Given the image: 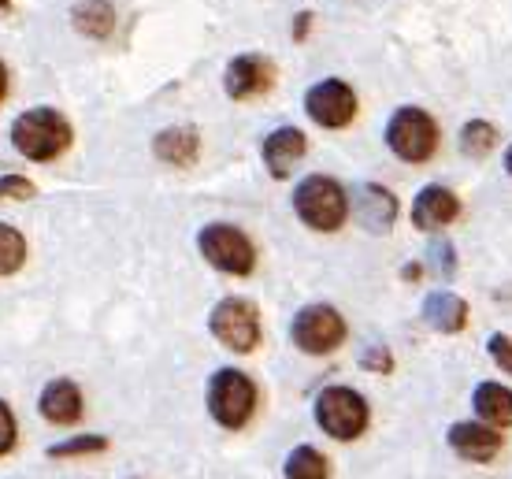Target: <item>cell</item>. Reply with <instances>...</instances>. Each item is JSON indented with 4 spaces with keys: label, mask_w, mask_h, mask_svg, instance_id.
I'll use <instances>...</instances> for the list:
<instances>
[{
    "label": "cell",
    "mask_w": 512,
    "mask_h": 479,
    "mask_svg": "<svg viewBox=\"0 0 512 479\" xmlns=\"http://www.w3.org/2000/svg\"><path fill=\"white\" fill-rule=\"evenodd\" d=\"M71 138H75V130L56 108H26L12 123L15 153H23L34 164H49L56 156H64L71 149Z\"/></svg>",
    "instance_id": "obj_1"
},
{
    "label": "cell",
    "mask_w": 512,
    "mask_h": 479,
    "mask_svg": "<svg viewBox=\"0 0 512 479\" xmlns=\"http://www.w3.org/2000/svg\"><path fill=\"white\" fill-rule=\"evenodd\" d=\"M294 212L308 231L334 234L349 216L346 186L331 175H308L294 186Z\"/></svg>",
    "instance_id": "obj_2"
},
{
    "label": "cell",
    "mask_w": 512,
    "mask_h": 479,
    "mask_svg": "<svg viewBox=\"0 0 512 479\" xmlns=\"http://www.w3.org/2000/svg\"><path fill=\"white\" fill-rule=\"evenodd\" d=\"M386 149L405 160V164H427L438 149V123L431 112H423L420 104H405L386 119Z\"/></svg>",
    "instance_id": "obj_3"
},
{
    "label": "cell",
    "mask_w": 512,
    "mask_h": 479,
    "mask_svg": "<svg viewBox=\"0 0 512 479\" xmlns=\"http://www.w3.org/2000/svg\"><path fill=\"white\" fill-rule=\"evenodd\" d=\"M205 402L219 428L242 431L256 413V383L242 368H219L216 376L208 379Z\"/></svg>",
    "instance_id": "obj_4"
},
{
    "label": "cell",
    "mask_w": 512,
    "mask_h": 479,
    "mask_svg": "<svg viewBox=\"0 0 512 479\" xmlns=\"http://www.w3.org/2000/svg\"><path fill=\"white\" fill-rule=\"evenodd\" d=\"M316 424H320L331 439L353 442L360 439L368 424H372V409L364 402V394L353 387H327L316 398Z\"/></svg>",
    "instance_id": "obj_5"
},
{
    "label": "cell",
    "mask_w": 512,
    "mask_h": 479,
    "mask_svg": "<svg viewBox=\"0 0 512 479\" xmlns=\"http://www.w3.org/2000/svg\"><path fill=\"white\" fill-rule=\"evenodd\" d=\"M197 249L201 257L227 275H249L256 268V249L249 242V234L234 223H208L197 234Z\"/></svg>",
    "instance_id": "obj_6"
},
{
    "label": "cell",
    "mask_w": 512,
    "mask_h": 479,
    "mask_svg": "<svg viewBox=\"0 0 512 479\" xmlns=\"http://www.w3.org/2000/svg\"><path fill=\"white\" fill-rule=\"evenodd\" d=\"M290 338L301 353H312V357H327L334 353L342 342H346V320L334 305H305L297 309L294 324H290Z\"/></svg>",
    "instance_id": "obj_7"
},
{
    "label": "cell",
    "mask_w": 512,
    "mask_h": 479,
    "mask_svg": "<svg viewBox=\"0 0 512 479\" xmlns=\"http://www.w3.org/2000/svg\"><path fill=\"white\" fill-rule=\"evenodd\" d=\"M212 338L219 346H227L234 353H253L260 346V312L253 301L245 298H223L208 316Z\"/></svg>",
    "instance_id": "obj_8"
},
{
    "label": "cell",
    "mask_w": 512,
    "mask_h": 479,
    "mask_svg": "<svg viewBox=\"0 0 512 479\" xmlns=\"http://www.w3.org/2000/svg\"><path fill=\"white\" fill-rule=\"evenodd\" d=\"M305 116L323 130H342L357 116V93L342 78H320L305 90Z\"/></svg>",
    "instance_id": "obj_9"
},
{
    "label": "cell",
    "mask_w": 512,
    "mask_h": 479,
    "mask_svg": "<svg viewBox=\"0 0 512 479\" xmlns=\"http://www.w3.org/2000/svg\"><path fill=\"white\" fill-rule=\"evenodd\" d=\"M271 82H275V67H271L268 56H256V52L234 56L223 71V90L234 101H253V97L271 90Z\"/></svg>",
    "instance_id": "obj_10"
},
{
    "label": "cell",
    "mask_w": 512,
    "mask_h": 479,
    "mask_svg": "<svg viewBox=\"0 0 512 479\" xmlns=\"http://www.w3.org/2000/svg\"><path fill=\"white\" fill-rule=\"evenodd\" d=\"M409 216H412V227H416V231L435 234V231L449 227V223L461 216V197L453 194L449 186H438V182H431V186H423L420 194L412 197Z\"/></svg>",
    "instance_id": "obj_11"
},
{
    "label": "cell",
    "mask_w": 512,
    "mask_h": 479,
    "mask_svg": "<svg viewBox=\"0 0 512 479\" xmlns=\"http://www.w3.org/2000/svg\"><path fill=\"white\" fill-rule=\"evenodd\" d=\"M305 149L308 138L301 127H275L260 145V156H264V168H268L271 179H286L305 160Z\"/></svg>",
    "instance_id": "obj_12"
},
{
    "label": "cell",
    "mask_w": 512,
    "mask_h": 479,
    "mask_svg": "<svg viewBox=\"0 0 512 479\" xmlns=\"http://www.w3.org/2000/svg\"><path fill=\"white\" fill-rule=\"evenodd\" d=\"M353 212H357V220L364 231L386 234L390 227H394L401 205H397V197L390 194L386 186H379V182H364V186L353 190Z\"/></svg>",
    "instance_id": "obj_13"
},
{
    "label": "cell",
    "mask_w": 512,
    "mask_h": 479,
    "mask_svg": "<svg viewBox=\"0 0 512 479\" xmlns=\"http://www.w3.org/2000/svg\"><path fill=\"white\" fill-rule=\"evenodd\" d=\"M449 446L453 454L464 457V461H475V465H487L501 454V435L498 428H490L483 420H464V424H453L449 428Z\"/></svg>",
    "instance_id": "obj_14"
},
{
    "label": "cell",
    "mask_w": 512,
    "mask_h": 479,
    "mask_svg": "<svg viewBox=\"0 0 512 479\" xmlns=\"http://www.w3.org/2000/svg\"><path fill=\"white\" fill-rule=\"evenodd\" d=\"M38 409L49 424L67 428V424H75L78 416H82V394H78L71 379H49L38 398Z\"/></svg>",
    "instance_id": "obj_15"
},
{
    "label": "cell",
    "mask_w": 512,
    "mask_h": 479,
    "mask_svg": "<svg viewBox=\"0 0 512 479\" xmlns=\"http://www.w3.org/2000/svg\"><path fill=\"white\" fill-rule=\"evenodd\" d=\"M153 153L171 168H190L201 156V138L193 127H167L153 138Z\"/></svg>",
    "instance_id": "obj_16"
},
{
    "label": "cell",
    "mask_w": 512,
    "mask_h": 479,
    "mask_svg": "<svg viewBox=\"0 0 512 479\" xmlns=\"http://www.w3.org/2000/svg\"><path fill=\"white\" fill-rule=\"evenodd\" d=\"M423 320H427V327L442 331V335H457L468 324V305H464V298L449 294V290H435L423 301Z\"/></svg>",
    "instance_id": "obj_17"
},
{
    "label": "cell",
    "mask_w": 512,
    "mask_h": 479,
    "mask_svg": "<svg viewBox=\"0 0 512 479\" xmlns=\"http://www.w3.org/2000/svg\"><path fill=\"white\" fill-rule=\"evenodd\" d=\"M472 409L490 428H512V390L501 383H479L472 394Z\"/></svg>",
    "instance_id": "obj_18"
},
{
    "label": "cell",
    "mask_w": 512,
    "mask_h": 479,
    "mask_svg": "<svg viewBox=\"0 0 512 479\" xmlns=\"http://www.w3.org/2000/svg\"><path fill=\"white\" fill-rule=\"evenodd\" d=\"M71 23L75 30H82L86 38H112V30H116V12H112V4L108 0H78L75 8H71Z\"/></svg>",
    "instance_id": "obj_19"
},
{
    "label": "cell",
    "mask_w": 512,
    "mask_h": 479,
    "mask_svg": "<svg viewBox=\"0 0 512 479\" xmlns=\"http://www.w3.org/2000/svg\"><path fill=\"white\" fill-rule=\"evenodd\" d=\"M282 472H286V479H327L331 476L327 457H323L316 446H297L294 454L286 457Z\"/></svg>",
    "instance_id": "obj_20"
},
{
    "label": "cell",
    "mask_w": 512,
    "mask_h": 479,
    "mask_svg": "<svg viewBox=\"0 0 512 479\" xmlns=\"http://www.w3.org/2000/svg\"><path fill=\"white\" fill-rule=\"evenodd\" d=\"M498 145V130L487 119H468L461 127V149L468 156H487Z\"/></svg>",
    "instance_id": "obj_21"
},
{
    "label": "cell",
    "mask_w": 512,
    "mask_h": 479,
    "mask_svg": "<svg viewBox=\"0 0 512 479\" xmlns=\"http://www.w3.org/2000/svg\"><path fill=\"white\" fill-rule=\"evenodd\" d=\"M26 260V238L12 223H0V275H15Z\"/></svg>",
    "instance_id": "obj_22"
},
{
    "label": "cell",
    "mask_w": 512,
    "mask_h": 479,
    "mask_svg": "<svg viewBox=\"0 0 512 479\" xmlns=\"http://www.w3.org/2000/svg\"><path fill=\"white\" fill-rule=\"evenodd\" d=\"M108 439L104 435H78V439H67V442H56L49 446V457H82V454H101Z\"/></svg>",
    "instance_id": "obj_23"
},
{
    "label": "cell",
    "mask_w": 512,
    "mask_h": 479,
    "mask_svg": "<svg viewBox=\"0 0 512 479\" xmlns=\"http://www.w3.org/2000/svg\"><path fill=\"white\" fill-rule=\"evenodd\" d=\"M34 197V182L23 175H0V201H30Z\"/></svg>",
    "instance_id": "obj_24"
},
{
    "label": "cell",
    "mask_w": 512,
    "mask_h": 479,
    "mask_svg": "<svg viewBox=\"0 0 512 479\" xmlns=\"http://www.w3.org/2000/svg\"><path fill=\"white\" fill-rule=\"evenodd\" d=\"M360 368L364 372H379V376H390L394 372V357L386 346H368V350L360 353Z\"/></svg>",
    "instance_id": "obj_25"
},
{
    "label": "cell",
    "mask_w": 512,
    "mask_h": 479,
    "mask_svg": "<svg viewBox=\"0 0 512 479\" xmlns=\"http://www.w3.org/2000/svg\"><path fill=\"white\" fill-rule=\"evenodd\" d=\"M487 353L494 357V364H498L505 376H512V338L509 335H490Z\"/></svg>",
    "instance_id": "obj_26"
},
{
    "label": "cell",
    "mask_w": 512,
    "mask_h": 479,
    "mask_svg": "<svg viewBox=\"0 0 512 479\" xmlns=\"http://www.w3.org/2000/svg\"><path fill=\"white\" fill-rule=\"evenodd\" d=\"M12 446H15V416L8 409V402L0 398V457L12 454Z\"/></svg>",
    "instance_id": "obj_27"
},
{
    "label": "cell",
    "mask_w": 512,
    "mask_h": 479,
    "mask_svg": "<svg viewBox=\"0 0 512 479\" xmlns=\"http://www.w3.org/2000/svg\"><path fill=\"white\" fill-rule=\"evenodd\" d=\"M308 23H312V15H297V30H294V38L297 41H305V34H308Z\"/></svg>",
    "instance_id": "obj_28"
},
{
    "label": "cell",
    "mask_w": 512,
    "mask_h": 479,
    "mask_svg": "<svg viewBox=\"0 0 512 479\" xmlns=\"http://www.w3.org/2000/svg\"><path fill=\"white\" fill-rule=\"evenodd\" d=\"M4 93H8V67L0 60V101H4Z\"/></svg>",
    "instance_id": "obj_29"
},
{
    "label": "cell",
    "mask_w": 512,
    "mask_h": 479,
    "mask_svg": "<svg viewBox=\"0 0 512 479\" xmlns=\"http://www.w3.org/2000/svg\"><path fill=\"white\" fill-rule=\"evenodd\" d=\"M505 171H509V175H512V145H509V149H505Z\"/></svg>",
    "instance_id": "obj_30"
},
{
    "label": "cell",
    "mask_w": 512,
    "mask_h": 479,
    "mask_svg": "<svg viewBox=\"0 0 512 479\" xmlns=\"http://www.w3.org/2000/svg\"><path fill=\"white\" fill-rule=\"evenodd\" d=\"M0 8H8V0H0Z\"/></svg>",
    "instance_id": "obj_31"
}]
</instances>
